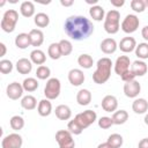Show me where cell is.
<instances>
[{
    "label": "cell",
    "mask_w": 148,
    "mask_h": 148,
    "mask_svg": "<svg viewBox=\"0 0 148 148\" xmlns=\"http://www.w3.org/2000/svg\"><path fill=\"white\" fill-rule=\"evenodd\" d=\"M64 30L74 40H83L94 32L92 22L82 15L68 16L64 23Z\"/></svg>",
    "instance_id": "1"
},
{
    "label": "cell",
    "mask_w": 148,
    "mask_h": 148,
    "mask_svg": "<svg viewBox=\"0 0 148 148\" xmlns=\"http://www.w3.org/2000/svg\"><path fill=\"white\" fill-rule=\"evenodd\" d=\"M112 61L110 58L104 57L98 59L96 64V71L92 74V81L97 84L105 83L111 75V68H112Z\"/></svg>",
    "instance_id": "2"
},
{
    "label": "cell",
    "mask_w": 148,
    "mask_h": 148,
    "mask_svg": "<svg viewBox=\"0 0 148 148\" xmlns=\"http://www.w3.org/2000/svg\"><path fill=\"white\" fill-rule=\"evenodd\" d=\"M119 22H120V13L117 9L109 10L104 18V30L110 35L117 34L120 29Z\"/></svg>",
    "instance_id": "3"
},
{
    "label": "cell",
    "mask_w": 148,
    "mask_h": 148,
    "mask_svg": "<svg viewBox=\"0 0 148 148\" xmlns=\"http://www.w3.org/2000/svg\"><path fill=\"white\" fill-rule=\"evenodd\" d=\"M17 21H18V13L15 9H8L3 13V16H2V20L0 23L1 29L5 32L10 34L15 30Z\"/></svg>",
    "instance_id": "4"
},
{
    "label": "cell",
    "mask_w": 148,
    "mask_h": 148,
    "mask_svg": "<svg viewBox=\"0 0 148 148\" xmlns=\"http://www.w3.org/2000/svg\"><path fill=\"white\" fill-rule=\"evenodd\" d=\"M60 90H61V83L60 80L57 77H51L47 80L45 88H44V95L47 99L52 101L59 97L60 95Z\"/></svg>",
    "instance_id": "5"
},
{
    "label": "cell",
    "mask_w": 148,
    "mask_h": 148,
    "mask_svg": "<svg viewBox=\"0 0 148 148\" xmlns=\"http://www.w3.org/2000/svg\"><path fill=\"white\" fill-rule=\"evenodd\" d=\"M74 119L76 120V123L81 126L82 130H86L87 127H89L91 124H94L97 120V114L95 111L92 110H86L83 112L77 113Z\"/></svg>",
    "instance_id": "6"
},
{
    "label": "cell",
    "mask_w": 148,
    "mask_h": 148,
    "mask_svg": "<svg viewBox=\"0 0 148 148\" xmlns=\"http://www.w3.org/2000/svg\"><path fill=\"white\" fill-rule=\"evenodd\" d=\"M56 140L59 145V148H74L75 141L73 134L68 130H60L56 133Z\"/></svg>",
    "instance_id": "7"
},
{
    "label": "cell",
    "mask_w": 148,
    "mask_h": 148,
    "mask_svg": "<svg viewBox=\"0 0 148 148\" xmlns=\"http://www.w3.org/2000/svg\"><path fill=\"white\" fill-rule=\"evenodd\" d=\"M139 24H140L139 17L135 14H128L123 20L120 28L125 34H133V32H135L138 30Z\"/></svg>",
    "instance_id": "8"
},
{
    "label": "cell",
    "mask_w": 148,
    "mask_h": 148,
    "mask_svg": "<svg viewBox=\"0 0 148 148\" xmlns=\"http://www.w3.org/2000/svg\"><path fill=\"white\" fill-rule=\"evenodd\" d=\"M23 139L17 133H10L6 135L1 141V148H21Z\"/></svg>",
    "instance_id": "9"
},
{
    "label": "cell",
    "mask_w": 148,
    "mask_h": 148,
    "mask_svg": "<svg viewBox=\"0 0 148 148\" xmlns=\"http://www.w3.org/2000/svg\"><path fill=\"white\" fill-rule=\"evenodd\" d=\"M130 69H131V60H130V58L127 56L118 57L116 62H114V72H116V74L121 76L123 74H125Z\"/></svg>",
    "instance_id": "10"
},
{
    "label": "cell",
    "mask_w": 148,
    "mask_h": 148,
    "mask_svg": "<svg viewBox=\"0 0 148 148\" xmlns=\"http://www.w3.org/2000/svg\"><path fill=\"white\" fill-rule=\"evenodd\" d=\"M140 91H141V84L136 80H133V81H130V82H125V84H124V94H125L126 97L136 98L139 96Z\"/></svg>",
    "instance_id": "11"
},
{
    "label": "cell",
    "mask_w": 148,
    "mask_h": 148,
    "mask_svg": "<svg viewBox=\"0 0 148 148\" xmlns=\"http://www.w3.org/2000/svg\"><path fill=\"white\" fill-rule=\"evenodd\" d=\"M23 91H24V89L22 87V83H18V82H12L6 88L7 97L13 99V101H16V99L21 98L22 95H23Z\"/></svg>",
    "instance_id": "12"
},
{
    "label": "cell",
    "mask_w": 148,
    "mask_h": 148,
    "mask_svg": "<svg viewBox=\"0 0 148 148\" xmlns=\"http://www.w3.org/2000/svg\"><path fill=\"white\" fill-rule=\"evenodd\" d=\"M102 109L105 111V112H116L117 111V108H118V99L116 98V96L113 95H106L103 97L102 99Z\"/></svg>",
    "instance_id": "13"
},
{
    "label": "cell",
    "mask_w": 148,
    "mask_h": 148,
    "mask_svg": "<svg viewBox=\"0 0 148 148\" xmlns=\"http://www.w3.org/2000/svg\"><path fill=\"white\" fill-rule=\"evenodd\" d=\"M84 74L81 69L79 68H72L68 72V81L72 86L74 87H79L84 82Z\"/></svg>",
    "instance_id": "14"
},
{
    "label": "cell",
    "mask_w": 148,
    "mask_h": 148,
    "mask_svg": "<svg viewBox=\"0 0 148 148\" xmlns=\"http://www.w3.org/2000/svg\"><path fill=\"white\" fill-rule=\"evenodd\" d=\"M136 40L135 38L133 37H124L120 39L119 44H118V47L120 49V51H123L124 53H130V52H133L135 51V47H136Z\"/></svg>",
    "instance_id": "15"
},
{
    "label": "cell",
    "mask_w": 148,
    "mask_h": 148,
    "mask_svg": "<svg viewBox=\"0 0 148 148\" xmlns=\"http://www.w3.org/2000/svg\"><path fill=\"white\" fill-rule=\"evenodd\" d=\"M101 50L103 53L105 54H112L117 51L118 49V44L117 42L113 39V38H105L101 42V45H99Z\"/></svg>",
    "instance_id": "16"
},
{
    "label": "cell",
    "mask_w": 148,
    "mask_h": 148,
    "mask_svg": "<svg viewBox=\"0 0 148 148\" xmlns=\"http://www.w3.org/2000/svg\"><path fill=\"white\" fill-rule=\"evenodd\" d=\"M15 66H16V71L20 74H29L32 69V62L30 59H27V58L18 59L16 61Z\"/></svg>",
    "instance_id": "17"
},
{
    "label": "cell",
    "mask_w": 148,
    "mask_h": 148,
    "mask_svg": "<svg viewBox=\"0 0 148 148\" xmlns=\"http://www.w3.org/2000/svg\"><path fill=\"white\" fill-rule=\"evenodd\" d=\"M131 71L135 74V76H143L148 71V66L143 60H139L138 59V60L132 62Z\"/></svg>",
    "instance_id": "18"
},
{
    "label": "cell",
    "mask_w": 148,
    "mask_h": 148,
    "mask_svg": "<svg viewBox=\"0 0 148 148\" xmlns=\"http://www.w3.org/2000/svg\"><path fill=\"white\" fill-rule=\"evenodd\" d=\"M56 112V117L60 120H68L71 119L72 117V110L68 105H65V104H60L54 110Z\"/></svg>",
    "instance_id": "19"
},
{
    "label": "cell",
    "mask_w": 148,
    "mask_h": 148,
    "mask_svg": "<svg viewBox=\"0 0 148 148\" xmlns=\"http://www.w3.org/2000/svg\"><path fill=\"white\" fill-rule=\"evenodd\" d=\"M29 36H30V40H31L32 46L38 47L44 42V34L40 29H31L29 31Z\"/></svg>",
    "instance_id": "20"
},
{
    "label": "cell",
    "mask_w": 148,
    "mask_h": 148,
    "mask_svg": "<svg viewBox=\"0 0 148 148\" xmlns=\"http://www.w3.org/2000/svg\"><path fill=\"white\" fill-rule=\"evenodd\" d=\"M132 110L136 114L146 113L148 110V102L145 98H135L134 102L132 103Z\"/></svg>",
    "instance_id": "21"
},
{
    "label": "cell",
    "mask_w": 148,
    "mask_h": 148,
    "mask_svg": "<svg viewBox=\"0 0 148 148\" xmlns=\"http://www.w3.org/2000/svg\"><path fill=\"white\" fill-rule=\"evenodd\" d=\"M76 102L81 106H86L91 102V92L88 89H80L76 94Z\"/></svg>",
    "instance_id": "22"
},
{
    "label": "cell",
    "mask_w": 148,
    "mask_h": 148,
    "mask_svg": "<svg viewBox=\"0 0 148 148\" xmlns=\"http://www.w3.org/2000/svg\"><path fill=\"white\" fill-rule=\"evenodd\" d=\"M37 112L39 116L42 117H47L51 114L52 112V104L50 102V99H42L39 101L38 103V106H37Z\"/></svg>",
    "instance_id": "23"
},
{
    "label": "cell",
    "mask_w": 148,
    "mask_h": 148,
    "mask_svg": "<svg viewBox=\"0 0 148 148\" xmlns=\"http://www.w3.org/2000/svg\"><path fill=\"white\" fill-rule=\"evenodd\" d=\"M15 45L21 49V50H24L27 49L28 46L31 45V40H30V36L29 34H25V32H21L18 34L16 37H15Z\"/></svg>",
    "instance_id": "24"
},
{
    "label": "cell",
    "mask_w": 148,
    "mask_h": 148,
    "mask_svg": "<svg viewBox=\"0 0 148 148\" xmlns=\"http://www.w3.org/2000/svg\"><path fill=\"white\" fill-rule=\"evenodd\" d=\"M89 15H90V17H91L92 20L99 22V21H102V20L105 18V15H106V14H105L104 8H103L102 6L96 5V6H91V7H90V9H89Z\"/></svg>",
    "instance_id": "25"
},
{
    "label": "cell",
    "mask_w": 148,
    "mask_h": 148,
    "mask_svg": "<svg viewBox=\"0 0 148 148\" xmlns=\"http://www.w3.org/2000/svg\"><path fill=\"white\" fill-rule=\"evenodd\" d=\"M30 60H31L32 64L42 66L45 62V60H46V56H45V53L42 50L35 49V50H32L30 52Z\"/></svg>",
    "instance_id": "26"
},
{
    "label": "cell",
    "mask_w": 148,
    "mask_h": 148,
    "mask_svg": "<svg viewBox=\"0 0 148 148\" xmlns=\"http://www.w3.org/2000/svg\"><path fill=\"white\" fill-rule=\"evenodd\" d=\"M20 13L24 17H31L35 15V5L31 1H23L20 6Z\"/></svg>",
    "instance_id": "27"
},
{
    "label": "cell",
    "mask_w": 148,
    "mask_h": 148,
    "mask_svg": "<svg viewBox=\"0 0 148 148\" xmlns=\"http://www.w3.org/2000/svg\"><path fill=\"white\" fill-rule=\"evenodd\" d=\"M112 120H113V125H123L127 121L128 119V113L126 110H118L116 112H113L112 114Z\"/></svg>",
    "instance_id": "28"
},
{
    "label": "cell",
    "mask_w": 148,
    "mask_h": 148,
    "mask_svg": "<svg viewBox=\"0 0 148 148\" xmlns=\"http://www.w3.org/2000/svg\"><path fill=\"white\" fill-rule=\"evenodd\" d=\"M77 64L80 67H82L84 69H89L94 65V59L91 58V56H89L87 53H82L77 58Z\"/></svg>",
    "instance_id": "29"
},
{
    "label": "cell",
    "mask_w": 148,
    "mask_h": 148,
    "mask_svg": "<svg viewBox=\"0 0 148 148\" xmlns=\"http://www.w3.org/2000/svg\"><path fill=\"white\" fill-rule=\"evenodd\" d=\"M34 22L38 28H46L50 24V17L45 13H37L35 15Z\"/></svg>",
    "instance_id": "30"
},
{
    "label": "cell",
    "mask_w": 148,
    "mask_h": 148,
    "mask_svg": "<svg viewBox=\"0 0 148 148\" xmlns=\"http://www.w3.org/2000/svg\"><path fill=\"white\" fill-rule=\"evenodd\" d=\"M21 106L25 110H34L37 106V99L32 95H27L21 99Z\"/></svg>",
    "instance_id": "31"
},
{
    "label": "cell",
    "mask_w": 148,
    "mask_h": 148,
    "mask_svg": "<svg viewBox=\"0 0 148 148\" xmlns=\"http://www.w3.org/2000/svg\"><path fill=\"white\" fill-rule=\"evenodd\" d=\"M38 86H39V83L35 77H27L22 82V87H23L24 91H28V92L35 91L38 88Z\"/></svg>",
    "instance_id": "32"
},
{
    "label": "cell",
    "mask_w": 148,
    "mask_h": 148,
    "mask_svg": "<svg viewBox=\"0 0 148 148\" xmlns=\"http://www.w3.org/2000/svg\"><path fill=\"white\" fill-rule=\"evenodd\" d=\"M47 54L51 59L53 60H58L61 56V51H60V46H59V43H51L47 47Z\"/></svg>",
    "instance_id": "33"
},
{
    "label": "cell",
    "mask_w": 148,
    "mask_h": 148,
    "mask_svg": "<svg viewBox=\"0 0 148 148\" xmlns=\"http://www.w3.org/2000/svg\"><path fill=\"white\" fill-rule=\"evenodd\" d=\"M135 56L139 60L148 59V43H139L135 47Z\"/></svg>",
    "instance_id": "34"
},
{
    "label": "cell",
    "mask_w": 148,
    "mask_h": 148,
    "mask_svg": "<svg viewBox=\"0 0 148 148\" xmlns=\"http://www.w3.org/2000/svg\"><path fill=\"white\" fill-rule=\"evenodd\" d=\"M112 148H120L123 146V142H124V139L120 134L118 133H113L111 135H109L108 138V141H106Z\"/></svg>",
    "instance_id": "35"
},
{
    "label": "cell",
    "mask_w": 148,
    "mask_h": 148,
    "mask_svg": "<svg viewBox=\"0 0 148 148\" xmlns=\"http://www.w3.org/2000/svg\"><path fill=\"white\" fill-rule=\"evenodd\" d=\"M9 125H10L12 130L20 131L24 127V119L21 116H13L9 120Z\"/></svg>",
    "instance_id": "36"
},
{
    "label": "cell",
    "mask_w": 148,
    "mask_h": 148,
    "mask_svg": "<svg viewBox=\"0 0 148 148\" xmlns=\"http://www.w3.org/2000/svg\"><path fill=\"white\" fill-rule=\"evenodd\" d=\"M59 46H60V51H61V56H69L73 51V45L68 39H61L59 42Z\"/></svg>",
    "instance_id": "37"
},
{
    "label": "cell",
    "mask_w": 148,
    "mask_h": 148,
    "mask_svg": "<svg viewBox=\"0 0 148 148\" xmlns=\"http://www.w3.org/2000/svg\"><path fill=\"white\" fill-rule=\"evenodd\" d=\"M51 75V69L45 66V65H42V66H38L37 69H36V76L37 79L39 80H46L49 79Z\"/></svg>",
    "instance_id": "38"
},
{
    "label": "cell",
    "mask_w": 148,
    "mask_h": 148,
    "mask_svg": "<svg viewBox=\"0 0 148 148\" xmlns=\"http://www.w3.org/2000/svg\"><path fill=\"white\" fill-rule=\"evenodd\" d=\"M67 130H68L72 134H74V135H80V134L83 132V130H82L81 126L76 123L75 119L68 121V124H67Z\"/></svg>",
    "instance_id": "39"
},
{
    "label": "cell",
    "mask_w": 148,
    "mask_h": 148,
    "mask_svg": "<svg viewBox=\"0 0 148 148\" xmlns=\"http://www.w3.org/2000/svg\"><path fill=\"white\" fill-rule=\"evenodd\" d=\"M13 67L14 66H13V62L10 60H8V59L0 60V72L2 74H9V73H12Z\"/></svg>",
    "instance_id": "40"
},
{
    "label": "cell",
    "mask_w": 148,
    "mask_h": 148,
    "mask_svg": "<svg viewBox=\"0 0 148 148\" xmlns=\"http://www.w3.org/2000/svg\"><path fill=\"white\" fill-rule=\"evenodd\" d=\"M131 8L135 13H142L146 9V2H145V0H132Z\"/></svg>",
    "instance_id": "41"
},
{
    "label": "cell",
    "mask_w": 148,
    "mask_h": 148,
    "mask_svg": "<svg viewBox=\"0 0 148 148\" xmlns=\"http://www.w3.org/2000/svg\"><path fill=\"white\" fill-rule=\"evenodd\" d=\"M112 125H113V120H112L111 117L104 116V117H101V118L98 119V126H99L102 130H108V128H110Z\"/></svg>",
    "instance_id": "42"
},
{
    "label": "cell",
    "mask_w": 148,
    "mask_h": 148,
    "mask_svg": "<svg viewBox=\"0 0 148 148\" xmlns=\"http://www.w3.org/2000/svg\"><path fill=\"white\" fill-rule=\"evenodd\" d=\"M120 77H121V80H123L124 82H130V81L135 80V77H136V76H135V74L130 69L128 72H126L125 74H123Z\"/></svg>",
    "instance_id": "43"
},
{
    "label": "cell",
    "mask_w": 148,
    "mask_h": 148,
    "mask_svg": "<svg viewBox=\"0 0 148 148\" xmlns=\"http://www.w3.org/2000/svg\"><path fill=\"white\" fill-rule=\"evenodd\" d=\"M110 2H111V5H112L113 7H116V8H120V7L124 6L125 0H110Z\"/></svg>",
    "instance_id": "44"
},
{
    "label": "cell",
    "mask_w": 148,
    "mask_h": 148,
    "mask_svg": "<svg viewBox=\"0 0 148 148\" xmlns=\"http://www.w3.org/2000/svg\"><path fill=\"white\" fill-rule=\"evenodd\" d=\"M138 148H148V138H143L139 141Z\"/></svg>",
    "instance_id": "45"
},
{
    "label": "cell",
    "mask_w": 148,
    "mask_h": 148,
    "mask_svg": "<svg viewBox=\"0 0 148 148\" xmlns=\"http://www.w3.org/2000/svg\"><path fill=\"white\" fill-rule=\"evenodd\" d=\"M141 36L145 40H148V25H145L141 29Z\"/></svg>",
    "instance_id": "46"
},
{
    "label": "cell",
    "mask_w": 148,
    "mask_h": 148,
    "mask_svg": "<svg viewBox=\"0 0 148 148\" xmlns=\"http://www.w3.org/2000/svg\"><path fill=\"white\" fill-rule=\"evenodd\" d=\"M73 3H74L73 0H60V5L64 6V7H69V6H72Z\"/></svg>",
    "instance_id": "47"
},
{
    "label": "cell",
    "mask_w": 148,
    "mask_h": 148,
    "mask_svg": "<svg viewBox=\"0 0 148 148\" xmlns=\"http://www.w3.org/2000/svg\"><path fill=\"white\" fill-rule=\"evenodd\" d=\"M0 49H1V52H0V57H3V56L6 54V51H7V49H6V45H5L3 43H0Z\"/></svg>",
    "instance_id": "48"
},
{
    "label": "cell",
    "mask_w": 148,
    "mask_h": 148,
    "mask_svg": "<svg viewBox=\"0 0 148 148\" xmlns=\"http://www.w3.org/2000/svg\"><path fill=\"white\" fill-rule=\"evenodd\" d=\"M97 148H112L108 142H103V143H99L98 146H97Z\"/></svg>",
    "instance_id": "49"
},
{
    "label": "cell",
    "mask_w": 148,
    "mask_h": 148,
    "mask_svg": "<svg viewBox=\"0 0 148 148\" xmlns=\"http://www.w3.org/2000/svg\"><path fill=\"white\" fill-rule=\"evenodd\" d=\"M86 2H87V3H89V5L96 6V5H97V2H98V0H86Z\"/></svg>",
    "instance_id": "50"
},
{
    "label": "cell",
    "mask_w": 148,
    "mask_h": 148,
    "mask_svg": "<svg viewBox=\"0 0 148 148\" xmlns=\"http://www.w3.org/2000/svg\"><path fill=\"white\" fill-rule=\"evenodd\" d=\"M143 120H145V124H146V125H148V113H146V116H145V119H143Z\"/></svg>",
    "instance_id": "51"
},
{
    "label": "cell",
    "mask_w": 148,
    "mask_h": 148,
    "mask_svg": "<svg viewBox=\"0 0 148 148\" xmlns=\"http://www.w3.org/2000/svg\"><path fill=\"white\" fill-rule=\"evenodd\" d=\"M145 2H146V8H148V0H145Z\"/></svg>",
    "instance_id": "52"
}]
</instances>
